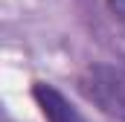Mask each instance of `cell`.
<instances>
[{"label":"cell","instance_id":"6da1fadb","mask_svg":"<svg viewBox=\"0 0 125 122\" xmlns=\"http://www.w3.org/2000/svg\"><path fill=\"white\" fill-rule=\"evenodd\" d=\"M79 90L102 113L125 122V70L114 64H90L79 79Z\"/></svg>","mask_w":125,"mask_h":122},{"label":"cell","instance_id":"7a4b0ae2","mask_svg":"<svg viewBox=\"0 0 125 122\" xmlns=\"http://www.w3.org/2000/svg\"><path fill=\"white\" fill-rule=\"evenodd\" d=\"M32 96H35L41 113L47 116V122H84L79 116V111H76L55 87H50V84H35Z\"/></svg>","mask_w":125,"mask_h":122},{"label":"cell","instance_id":"3957f363","mask_svg":"<svg viewBox=\"0 0 125 122\" xmlns=\"http://www.w3.org/2000/svg\"><path fill=\"white\" fill-rule=\"evenodd\" d=\"M108 6H111V12H114V18L125 23V0H108Z\"/></svg>","mask_w":125,"mask_h":122}]
</instances>
